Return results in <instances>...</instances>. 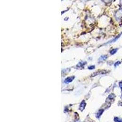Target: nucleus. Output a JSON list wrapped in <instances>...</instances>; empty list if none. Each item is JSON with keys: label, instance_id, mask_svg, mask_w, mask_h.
Returning <instances> with one entry per match:
<instances>
[{"label": "nucleus", "instance_id": "nucleus-14", "mask_svg": "<svg viewBox=\"0 0 122 122\" xmlns=\"http://www.w3.org/2000/svg\"><path fill=\"white\" fill-rule=\"evenodd\" d=\"M120 4H122V0H120Z\"/></svg>", "mask_w": 122, "mask_h": 122}, {"label": "nucleus", "instance_id": "nucleus-8", "mask_svg": "<svg viewBox=\"0 0 122 122\" xmlns=\"http://www.w3.org/2000/svg\"><path fill=\"white\" fill-rule=\"evenodd\" d=\"M114 120L115 122H122V119L119 117H114Z\"/></svg>", "mask_w": 122, "mask_h": 122}, {"label": "nucleus", "instance_id": "nucleus-7", "mask_svg": "<svg viewBox=\"0 0 122 122\" xmlns=\"http://www.w3.org/2000/svg\"><path fill=\"white\" fill-rule=\"evenodd\" d=\"M114 98H115L114 94H110V95H109L108 98H107V100H113L114 99Z\"/></svg>", "mask_w": 122, "mask_h": 122}, {"label": "nucleus", "instance_id": "nucleus-11", "mask_svg": "<svg viewBox=\"0 0 122 122\" xmlns=\"http://www.w3.org/2000/svg\"><path fill=\"white\" fill-rule=\"evenodd\" d=\"M95 65H91L88 67V69H89V70H93V69H95Z\"/></svg>", "mask_w": 122, "mask_h": 122}, {"label": "nucleus", "instance_id": "nucleus-3", "mask_svg": "<svg viewBox=\"0 0 122 122\" xmlns=\"http://www.w3.org/2000/svg\"><path fill=\"white\" fill-rule=\"evenodd\" d=\"M85 106H86V103H85V101L84 100H83V101L80 104V106H79V109H80L81 111H82V110L84 109V108H85Z\"/></svg>", "mask_w": 122, "mask_h": 122}, {"label": "nucleus", "instance_id": "nucleus-12", "mask_svg": "<svg viewBox=\"0 0 122 122\" xmlns=\"http://www.w3.org/2000/svg\"><path fill=\"white\" fill-rule=\"evenodd\" d=\"M120 62H119V61H118L117 62H116L115 63V64H114V66L115 67H117V66H118V65H119V64H120Z\"/></svg>", "mask_w": 122, "mask_h": 122}, {"label": "nucleus", "instance_id": "nucleus-9", "mask_svg": "<svg viewBox=\"0 0 122 122\" xmlns=\"http://www.w3.org/2000/svg\"><path fill=\"white\" fill-rule=\"evenodd\" d=\"M118 51V49L117 48H115V49H112L111 51H110V53L111 54H114L115 53H116L117 51Z\"/></svg>", "mask_w": 122, "mask_h": 122}, {"label": "nucleus", "instance_id": "nucleus-1", "mask_svg": "<svg viewBox=\"0 0 122 122\" xmlns=\"http://www.w3.org/2000/svg\"><path fill=\"white\" fill-rule=\"evenodd\" d=\"M115 18H116L117 20H120L122 18V8L117 11V12L115 13Z\"/></svg>", "mask_w": 122, "mask_h": 122}, {"label": "nucleus", "instance_id": "nucleus-6", "mask_svg": "<svg viewBox=\"0 0 122 122\" xmlns=\"http://www.w3.org/2000/svg\"><path fill=\"white\" fill-rule=\"evenodd\" d=\"M86 64V62H80L78 63V64L77 65V67H82L84 66V65Z\"/></svg>", "mask_w": 122, "mask_h": 122}, {"label": "nucleus", "instance_id": "nucleus-5", "mask_svg": "<svg viewBox=\"0 0 122 122\" xmlns=\"http://www.w3.org/2000/svg\"><path fill=\"white\" fill-rule=\"evenodd\" d=\"M107 55H103L100 56V57L99 58V61H104L105 60L107 59Z\"/></svg>", "mask_w": 122, "mask_h": 122}, {"label": "nucleus", "instance_id": "nucleus-15", "mask_svg": "<svg viewBox=\"0 0 122 122\" xmlns=\"http://www.w3.org/2000/svg\"></svg>", "mask_w": 122, "mask_h": 122}, {"label": "nucleus", "instance_id": "nucleus-10", "mask_svg": "<svg viewBox=\"0 0 122 122\" xmlns=\"http://www.w3.org/2000/svg\"><path fill=\"white\" fill-rule=\"evenodd\" d=\"M103 3H106V4H108V3H110V2L112 1V0H101Z\"/></svg>", "mask_w": 122, "mask_h": 122}, {"label": "nucleus", "instance_id": "nucleus-2", "mask_svg": "<svg viewBox=\"0 0 122 122\" xmlns=\"http://www.w3.org/2000/svg\"><path fill=\"white\" fill-rule=\"evenodd\" d=\"M74 79V76H70V77H68L67 78H66L64 81V82L65 84H69L70 82H72L73 81V79Z\"/></svg>", "mask_w": 122, "mask_h": 122}, {"label": "nucleus", "instance_id": "nucleus-13", "mask_svg": "<svg viewBox=\"0 0 122 122\" xmlns=\"http://www.w3.org/2000/svg\"><path fill=\"white\" fill-rule=\"evenodd\" d=\"M119 87H120V88L121 89V90H122V82H119Z\"/></svg>", "mask_w": 122, "mask_h": 122}, {"label": "nucleus", "instance_id": "nucleus-4", "mask_svg": "<svg viewBox=\"0 0 122 122\" xmlns=\"http://www.w3.org/2000/svg\"><path fill=\"white\" fill-rule=\"evenodd\" d=\"M103 112H104V109H100L97 113V114H96V117L98 118H100V117L101 116V115L103 114Z\"/></svg>", "mask_w": 122, "mask_h": 122}]
</instances>
